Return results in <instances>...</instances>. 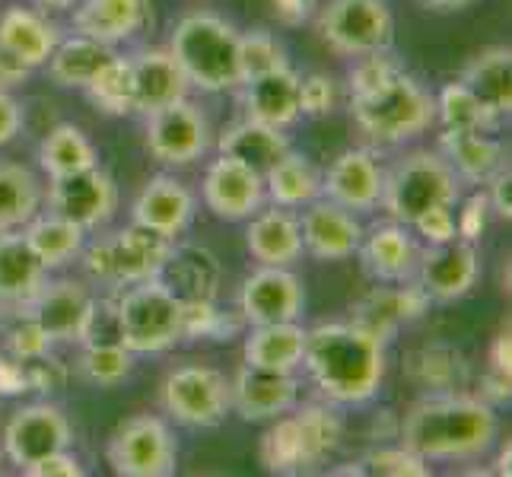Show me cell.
I'll use <instances>...</instances> for the list:
<instances>
[{"label": "cell", "instance_id": "9", "mask_svg": "<svg viewBox=\"0 0 512 477\" xmlns=\"http://www.w3.org/2000/svg\"><path fill=\"white\" fill-rule=\"evenodd\" d=\"M175 462L179 449L160 417L137 414L109 439V465L121 477H169L175 474Z\"/></svg>", "mask_w": 512, "mask_h": 477}, {"label": "cell", "instance_id": "20", "mask_svg": "<svg viewBox=\"0 0 512 477\" xmlns=\"http://www.w3.org/2000/svg\"><path fill=\"white\" fill-rule=\"evenodd\" d=\"M93 303V293L83 280H45L42 290L35 293L32 303L23 309L35 325H39L48 341H77L80 338V328H83V318L90 312Z\"/></svg>", "mask_w": 512, "mask_h": 477}, {"label": "cell", "instance_id": "52", "mask_svg": "<svg viewBox=\"0 0 512 477\" xmlns=\"http://www.w3.org/2000/svg\"><path fill=\"white\" fill-rule=\"evenodd\" d=\"M338 102V90L334 80L325 74H312L306 80H299V115H328Z\"/></svg>", "mask_w": 512, "mask_h": 477}, {"label": "cell", "instance_id": "63", "mask_svg": "<svg viewBox=\"0 0 512 477\" xmlns=\"http://www.w3.org/2000/svg\"><path fill=\"white\" fill-rule=\"evenodd\" d=\"M39 7H45V10H74L80 0H35Z\"/></svg>", "mask_w": 512, "mask_h": 477}, {"label": "cell", "instance_id": "4", "mask_svg": "<svg viewBox=\"0 0 512 477\" xmlns=\"http://www.w3.org/2000/svg\"><path fill=\"white\" fill-rule=\"evenodd\" d=\"M350 112L357 128L382 147H395L404 140H414L436 121V102L423 86L398 70L373 93L353 96Z\"/></svg>", "mask_w": 512, "mask_h": 477}, {"label": "cell", "instance_id": "35", "mask_svg": "<svg viewBox=\"0 0 512 477\" xmlns=\"http://www.w3.org/2000/svg\"><path fill=\"white\" fill-rule=\"evenodd\" d=\"M115 58V45H105L99 39H90V35H70V39L58 42L55 51H51L48 74L58 86H77V90H86L99 70Z\"/></svg>", "mask_w": 512, "mask_h": 477}, {"label": "cell", "instance_id": "36", "mask_svg": "<svg viewBox=\"0 0 512 477\" xmlns=\"http://www.w3.org/2000/svg\"><path fill=\"white\" fill-rule=\"evenodd\" d=\"M287 150H290V140H287L284 128L264 125V121H255V118L239 121V125H233L220 137V153L239 159V163L252 166L261 175L268 172Z\"/></svg>", "mask_w": 512, "mask_h": 477}, {"label": "cell", "instance_id": "60", "mask_svg": "<svg viewBox=\"0 0 512 477\" xmlns=\"http://www.w3.org/2000/svg\"><path fill=\"white\" fill-rule=\"evenodd\" d=\"M309 10H312V0H274V13L290 26L303 23L309 16Z\"/></svg>", "mask_w": 512, "mask_h": 477}, {"label": "cell", "instance_id": "13", "mask_svg": "<svg viewBox=\"0 0 512 477\" xmlns=\"http://www.w3.org/2000/svg\"><path fill=\"white\" fill-rule=\"evenodd\" d=\"M48 210L74 220L77 226H83L86 233H90V229H102L115 217L118 188L112 182V175L102 172L99 166L64 175V179H51Z\"/></svg>", "mask_w": 512, "mask_h": 477}, {"label": "cell", "instance_id": "24", "mask_svg": "<svg viewBox=\"0 0 512 477\" xmlns=\"http://www.w3.org/2000/svg\"><path fill=\"white\" fill-rule=\"evenodd\" d=\"M150 16V0H80L74 7V29L105 45H118L144 32Z\"/></svg>", "mask_w": 512, "mask_h": 477}, {"label": "cell", "instance_id": "16", "mask_svg": "<svg viewBox=\"0 0 512 477\" xmlns=\"http://www.w3.org/2000/svg\"><path fill=\"white\" fill-rule=\"evenodd\" d=\"M204 204L220 220H249L264 204V175L220 153L204 172Z\"/></svg>", "mask_w": 512, "mask_h": 477}, {"label": "cell", "instance_id": "26", "mask_svg": "<svg viewBox=\"0 0 512 477\" xmlns=\"http://www.w3.org/2000/svg\"><path fill=\"white\" fill-rule=\"evenodd\" d=\"M363 255V268L373 274L382 284H404V280H414L417 268V242L411 236V229L392 220L376 226L373 233H363L360 249Z\"/></svg>", "mask_w": 512, "mask_h": 477}, {"label": "cell", "instance_id": "58", "mask_svg": "<svg viewBox=\"0 0 512 477\" xmlns=\"http://www.w3.org/2000/svg\"><path fill=\"white\" fill-rule=\"evenodd\" d=\"M23 128V109L20 102L10 96V90L0 86V147H7L10 140Z\"/></svg>", "mask_w": 512, "mask_h": 477}, {"label": "cell", "instance_id": "38", "mask_svg": "<svg viewBox=\"0 0 512 477\" xmlns=\"http://www.w3.org/2000/svg\"><path fill=\"white\" fill-rule=\"evenodd\" d=\"M42 210V185L20 163H0V233L23 229Z\"/></svg>", "mask_w": 512, "mask_h": 477}, {"label": "cell", "instance_id": "48", "mask_svg": "<svg viewBox=\"0 0 512 477\" xmlns=\"http://www.w3.org/2000/svg\"><path fill=\"white\" fill-rule=\"evenodd\" d=\"M398 70H404L392 55L385 51H373V55H363L357 58V64L350 67V96H363V93H373L376 86H382L388 77H395Z\"/></svg>", "mask_w": 512, "mask_h": 477}, {"label": "cell", "instance_id": "6", "mask_svg": "<svg viewBox=\"0 0 512 477\" xmlns=\"http://www.w3.org/2000/svg\"><path fill=\"white\" fill-rule=\"evenodd\" d=\"M172 239L153 233L144 226H125L118 233L99 236L83 245V268L102 287H131L140 280H150L160 271Z\"/></svg>", "mask_w": 512, "mask_h": 477}, {"label": "cell", "instance_id": "7", "mask_svg": "<svg viewBox=\"0 0 512 477\" xmlns=\"http://www.w3.org/2000/svg\"><path fill=\"white\" fill-rule=\"evenodd\" d=\"M118 338L131 353H160L182 341V303L160 280H140L115 299Z\"/></svg>", "mask_w": 512, "mask_h": 477}, {"label": "cell", "instance_id": "51", "mask_svg": "<svg viewBox=\"0 0 512 477\" xmlns=\"http://www.w3.org/2000/svg\"><path fill=\"white\" fill-rule=\"evenodd\" d=\"M26 366V382L29 392H42V395H55L67 385V366L55 357L51 350L39 353V357L23 360Z\"/></svg>", "mask_w": 512, "mask_h": 477}, {"label": "cell", "instance_id": "33", "mask_svg": "<svg viewBox=\"0 0 512 477\" xmlns=\"http://www.w3.org/2000/svg\"><path fill=\"white\" fill-rule=\"evenodd\" d=\"M242 353L245 363L277 369V373H296L303 366V353H306V328H299L296 322L252 325Z\"/></svg>", "mask_w": 512, "mask_h": 477}, {"label": "cell", "instance_id": "62", "mask_svg": "<svg viewBox=\"0 0 512 477\" xmlns=\"http://www.w3.org/2000/svg\"><path fill=\"white\" fill-rule=\"evenodd\" d=\"M423 4L433 10H462V7L474 4V0H423Z\"/></svg>", "mask_w": 512, "mask_h": 477}, {"label": "cell", "instance_id": "10", "mask_svg": "<svg viewBox=\"0 0 512 477\" xmlns=\"http://www.w3.org/2000/svg\"><path fill=\"white\" fill-rule=\"evenodd\" d=\"M163 408L185 427H217L229 414V382L201 363L179 366L163 382Z\"/></svg>", "mask_w": 512, "mask_h": 477}, {"label": "cell", "instance_id": "28", "mask_svg": "<svg viewBox=\"0 0 512 477\" xmlns=\"http://www.w3.org/2000/svg\"><path fill=\"white\" fill-rule=\"evenodd\" d=\"M299 77L296 70L287 64L271 70V74H261L242 83V105L249 118L264 121V125L274 128H287L299 118Z\"/></svg>", "mask_w": 512, "mask_h": 477}, {"label": "cell", "instance_id": "32", "mask_svg": "<svg viewBox=\"0 0 512 477\" xmlns=\"http://www.w3.org/2000/svg\"><path fill=\"white\" fill-rule=\"evenodd\" d=\"M61 42L58 26L29 7H10L0 13V45L13 51L26 67H42Z\"/></svg>", "mask_w": 512, "mask_h": 477}, {"label": "cell", "instance_id": "1", "mask_svg": "<svg viewBox=\"0 0 512 477\" xmlns=\"http://www.w3.org/2000/svg\"><path fill=\"white\" fill-rule=\"evenodd\" d=\"M500 433V417L481 395L436 392L417 401L401 423V446L427 462L481 458Z\"/></svg>", "mask_w": 512, "mask_h": 477}, {"label": "cell", "instance_id": "59", "mask_svg": "<svg viewBox=\"0 0 512 477\" xmlns=\"http://www.w3.org/2000/svg\"><path fill=\"white\" fill-rule=\"evenodd\" d=\"M29 74H32V67H26L20 58L13 55V51H7L4 45H0V86H4V90L20 86Z\"/></svg>", "mask_w": 512, "mask_h": 477}, {"label": "cell", "instance_id": "15", "mask_svg": "<svg viewBox=\"0 0 512 477\" xmlns=\"http://www.w3.org/2000/svg\"><path fill=\"white\" fill-rule=\"evenodd\" d=\"M296 401H299V382L293 373H277V369L242 363L236 379L229 382V411H236L249 423L287 414L296 408Z\"/></svg>", "mask_w": 512, "mask_h": 477}, {"label": "cell", "instance_id": "22", "mask_svg": "<svg viewBox=\"0 0 512 477\" xmlns=\"http://www.w3.org/2000/svg\"><path fill=\"white\" fill-rule=\"evenodd\" d=\"M134 223L175 242L194 217V194L175 175H153L134 201Z\"/></svg>", "mask_w": 512, "mask_h": 477}, {"label": "cell", "instance_id": "8", "mask_svg": "<svg viewBox=\"0 0 512 477\" xmlns=\"http://www.w3.org/2000/svg\"><path fill=\"white\" fill-rule=\"evenodd\" d=\"M322 42L341 58L388 51L395 39V16L388 0H328L319 13Z\"/></svg>", "mask_w": 512, "mask_h": 477}, {"label": "cell", "instance_id": "54", "mask_svg": "<svg viewBox=\"0 0 512 477\" xmlns=\"http://www.w3.org/2000/svg\"><path fill=\"white\" fill-rule=\"evenodd\" d=\"M417 233L427 239V245H436V242H449L455 239V214H452V204H439V207H430L427 214H420L414 223H411Z\"/></svg>", "mask_w": 512, "mask_h": 477}, {"label": "cell", "instance_id": "57", "mask_svg": "<svg viewBox=\"0 0 512 477\" xmlns=\"http://www.w3.org/2000/svg\"><path fill=\"white\" fill-rule=\"evenodd\" d=\"M487 185H490V191H487L490 214L509 220L512 217V172H509V163L493 172V179Z\"/></svg>", "mask_w": 512, "mask_h": 477}, {"label": "cell", "instance_id": "47", "mask_svg": "<svg viewBox=\"0 0 512 477\" xmlns=\"http://www.w3.org/2000/svg\"><path fill=\"white\" fill-rule=\"evenodd\" d=\"M239 64H242V83L252 77H261V74H271V70L287 64L284 45L264 29L245 32V35H239Z\"/></svg>", "mask_w": 512, "mask_h": 477}, {"label": "cell", "instance_id": "40", "mask_svg": "<svg viewBox=\"0 0 512 477\" xmlns=\"http://www.w3.org/2000/svg\"><path fill=\"white\" fill-rule=\"evenodd\" d=\"M408 376L417 388L423 392H455L458 385L465 379V363H462V353L446 347V344H427L414 350L408 357Z\"/></svg>", "mask_w": 512, "mask_h": 477}, {"label": "cell", "instance_id": "31", "mask_svg": "<svg viewBox=\"0 0 512 477\" xmlns=\"http://www.w3.org/2000/svg\"><path fill=\"white\" fill-rule=\"evenodd\" d=\"M462 83L474 93V99L484 105V112L493 121L506 118L512 112V51L503 45L481 51V55L465 67Z\"/></svg>", "mask_w": 512, "mask_h": 477}, {"label": "cell", "instance_id": "12", "mask_svg": "<svg viewBox=\"0 0 512 477\" xmlns=\"http://www.w3.org/2000/svg\"><path fill=\"white\" fill-rule=\"evenodd\" d=\"M70 443H74V430H70L64 411L48 401L23 404L20 411L10 414L4 427V455L20 471L51 452L70 449Z\"/></svg>", "mask_w": 512, "mask_h": 477}, {"label": "cell", "instance_id": "53", "mask_svg": "<svg viewBox=\"0 0 512 477\" xmlns=\"http://www.w3.org/2000/svg\"><path fill=\"white\" fill-rule=\"evenodd\" d=\"M487 217H490V201H487V194H484V191L471 194V198L465 201V207L458 210V217H455V233H458V239L478 242L481 233L487 229Z\"/></svg>", "mask_w": 512, "mask_h": 477}, {"label": "cell", "instance_id": "37", "mask_svg": "<svg viewBox=\"0 0 512 477\" xmlns=\"http://www.w3.org/2000/svg\"><path fill=\"white\" fill-rule=\"evenodd\" d=\"M264 198L287 210L306 207L309 201L322 198V175L303 153L287 150L264 172Z\"/></svg>", "mask_w": 512, "mask_h": 477}, {"label": "cell", "instance_id": "14", "mask_svg": "<svg viewBox=\"0 0 512 477\" xmlns=\"http://www.w3.org/2000/svg\"><path fill=\"white\" fill-rule=\"evenodd\" d=\"M478 252H474V242L465 239H449V242H436L427 245L423 252H417V268L414 280L417 287L427 293L436 303H452V299L465 296L474 280H478Z\"/></svg>", "mask_w": 512, "mask_h": 477}, {"label": "cell", "instance_id": "21", "mask_svg": "<svg viewBox=\"0 0 512 477\" xmlns=\"http://www.w3.org/2000/svg\"><path fill=\"white\" fill-rule=\"evenodd\" d=\"M382 169L369 150H344L322 175V198L353 214L373 210L382 201Z\"/></svg>", "mask_w": 512, "mask_h": 477}, {"label": "cell", "instance_id": "45", "mask_svg": "<svg viewBox=\"0 0 512 477\" xmlns=\"http://www.w3.org/2000/svg\"><path fill=\"white\" fill-rule=\"evenodd\" d=\"M134 366V353L115 341V344H83V357H80V373L86 382L93 385H118L131 373Z\"/></svg>", "mask_w": 512, "mask_h": 477}, {"label": "cell", "instance_id": "41", "mask_svg": "<svg viewBox=\"0 0 512 477\" xmlns=\"http://www.w3.org/2000/svg\"><path fill=\"white\" fill-rule=\"evenodd\" d=\"M299 439H303V458H306V471L322 465L325 458L338 449L341 436H344V423L334 414L328 404H306V408H293Z\"/></svg>", "mask_w": 512, "mask_h": 477}, {"label": "cell", "instance_id": "19", "mask_svg": "<svg viewBox=\"0 0 512 477\" xmlns=\"http://www.w3.org/2000/svg\"><path fill=\"white\" fill-rule=\"evenodd\" d=\"M156 280L179 299V303H214L220 293V261L204 245H169V252L156 271Z\"/></svg>", "mask_w": 512, "mask_h": 477}, {"label": "cell", "instance_id": "44", "mask_svg": "<svg viewBox=\"0 0 512 477\" xmlns=\"http://www.w3.org/2000/svg\"><path fill=\"white\" fill-rule=\"evenodd\" d=\"M433 102H436V118L443 121L446 131H487L490 125H497L462 80L446 83Z\"/></svg>", "mask_w": 512, "mask_h": 477}, {"label": "cell", "instance_id": "27", "mask_svg": "<svg viewBox=\"0 0 512 477\" xmlns=\"http://www.w3.org/2000/svg\"><path fill=\"white\" fill-rule=\"evenodd\" d=\"M249 255L258 264L271 268H290L303 255V233H299V217L290 214L287 207H268L252 214L249 233H245Z\"/></svg>", "mask_w": 512, "mask_h": 477}, {"label": "cell", "instance_id": "55", "mask_svg": "<svg viewBox=\"0 0 512 477\" xmlns=\"http://www.w3.org/2000/svg\"><path fill=\"white\" fill-rule=\"evenodd\" d=\"M26 477H80L83 474V465L77 455H70L67 449L61 452H51L45 458H39L35 465L23 468Z\"/></svg>", "mask_w": 512, "mask_h": 477}, {"label": "cell", "instance_id": "2", "mask_svg": "<svg viewBox=\"0 0 512 477\" xmlns=\"http://www.w3.org/2000/svg\"><path fill=\"white\" fill-rule=\"evenodd\" d=\"M303 366L328 401L363 404L382 385L385 344L353 322L319 325L306 331Z\"/></svg>", "mask_w": 512, "mask_h": 477}, {"label": "cell", "instance_id": "30", "mask_svg": "<svg viewBox=\"0 0 512 477\" xmlns=\"http://www.w3.org/2000/svg\"><path fill=\"white\" fill-rule=\"evenodd\" d=\"M439 147H443V159L458 175V182L487 185L493 172L506 166L503 144L484 131H446Z\"/></svg>", "mask_w": 512, "mask_h": 477}, {"label": "cell", "instance_id": "18", "mask_svg": "<svg viewBox=\"0 0 512 477\" xmlns=\"http://www.w3.org/2000/svg\"><path fill=\"white\" fill-rule=\"evenodd\" d=\"M299 233H303V252L319 261L353 258L363 242L357 214L328 198H315L306 204L303 217H299Z\"/></svg>", "mask_w": 512, "mask_h": 477}, {"label": "cell", "instance_id": "50", "mask_svg": "<svg viewBox=\"0 0 512 477\" xmlns=\"http://www.w3.org/2000/svg\"><path fill=\"white\" fill-rule=\"evenodd\" d=\"M16 315H20V318H16V322L10 325L4 350L13 353L16 360H32V357H39V353L51 350L48 334L39 325H35L26 312H16Z\"/></svg>", "mask_w": 512, "mask_h": 477}, {"label": "cell", "instance_id": "42", "mask_svg": "<svg viewBox=\"0 0 512 477\" xmlns=\"http://www.w3.org/2000/svg\"><path fill=\"white\" fill-rule=\"evenodd\" d=\"M86 93L105 115H128L137 112L134 105V67L131 58L115 55L99 74L86 83Z\"/></svg>", "mask_w": 512, "mask_h": 477}, {"label": "cell", "instance_id": "39", "mask_svg": "<svg viewBox=\"0 0 512 477\" xmlns=\"http://www.w3.org/2000/svg\"><path fill=\"white\" fill-rule=\"evenodd\" d=\"M39 166L45 169L48 179H64V175L99 166V156H96V147L90 144V137L77 125H58L42 140Z\"/></svg>", "mask_w": 512, "mask_h": 477}, {"label": "cell", "instance_id": "11", "mask_svg": "<svg viewBox=\"0 0 512 477\" xmlns=\"http://www.w3.org/2000/svg\"><path fill=\"white\" fill-rule=\"evenodd\" d=\"M147 150L166 166H188L210 150L207 118L194 102L175 99L147 112Z\"/></svg>", "mask_w": 512, "mask_h": 477}, {"label": "cell", "instance_id": "25", "mask_svg": "<svg viewBox=\"0 0 512 477\" xmlns=\"http://www.w3.org/2000/svg\"><path fill=\"white\" fill-rule=\"evenodd\" d=\"M45 264L35 258L23 229L0 233V309L23 312L45 284Z\"/></svg>", "mask_w": 512, "mask_h": 477}, {"label": "cell", "instance_id": "5", "mask_svg": "<svg viewBox=\"0 0 512 477\" xmlns=\"http://www.w3.org/2000/svg\"><path fill=\"white\" fill-rule=\"evenodd\" d=\"M458 175L443 159V153L417 150L382 175V207L392 214V220L411 226L430 207L455 204L458 198Z\"/></svg>", "mask_w": 512, "mask_h": 477}, {"label": "cell", "instance_id": "49", "mask_svg": "<svg viewBox=\"0 0 512 477\" xmlns=\"http://www.w3.org/2000/svg\"><path fill=\"white\" fill-rule=\"evenodd\" d=\"M80 344H115L118 338V306L115 299H96L90 303V312L83 318L80 328Z\"/></svg>", "mask_w": 512, "mask_h": 477}, {"label": "cell", "instance_id": "61", "mask_svg": "<svg viewBox=\"0 0 512 477\" xmlns=\"http://www.w3.org/2000/svg\"><path fill=\"white\" fill-rule=\"evenodd\" d=\"M493 369L497 373H506L509 376V334H500L497 341H493V357H490Z\"/></svg>", "mask_w": 512, "mask_h": 477}, {"label": "cell", "instance_id": "46", "mask_svg": "<svg viewBox=\"0 0 512 477\" xmlns=\"http://www.w3.org/2000/svg\"><path fill=\"white\" fill-rule=\"evenodd\" d=\"M341 474H382V477H427L430 462L411 452L408 446L373 449L360 458L357 468H344Z\"/></svg>", "mask_w": 512, "mask_h": 477}, {"label": "cell", "instance_id": "3", "mask_svg": "<svg viewBox=\"0 0 512 477\" xmlns=\"http://www.w3.org/2000/svg\"><path fill=\"white\" fill-rule=\"evenodd\" d=\"M239 35L242 32L217 13H191L175 23L169 51L188 86H198L201 93H226L242 86Z\"/></svg>", "mask_w": 512, "mask_h": 477}, {"label": "cell", "instance_id": "43", "mask_svg": "<svg viewBox=\"0 0 512 477\" xmlns=\"http://www.w3.org/2000/svg\"><path fill=\"white\" fill-rule=\"evenodd\" d=\"M261 462L274 474H296L306 471L303 458V439H299V427L293 411L274 417V427L261 439Z\"/></svg>", "mask_w": 512, "mask_h": 477}, {"label": "cell", "instance_id": "17", "mask_svg": "<svg viewBox=\"0 0 512 477\" xmlns=\"http://www.w3.org/2000/svg\"><path fill=\"white\" fill-rule=\"evenodd\" d=\"M239 312L249 325L296 322L299 312H303V284L287 268L261 264L255 274L245 277L239 293Z\"/></svg>", "mask_w": 512, "mask_h": 477}, {"label": "cell", "instance_id": "23", "mask_svg": "<svg viewBox=\"0 0 512 477\" xmlns=\"http://www.w3.org/2000/svg\"><path fill=\"white\" fill-rule=\"evenodd\" d=\"M427 303H430V296L417 284H411V280H404L398 287H376L373 293H366L360 303L353 306L350 322L366 328L369 334H376V338L385 344L401 325L420 318Z\"/></svg>", "mask_w": 512, "mask_h": 477}, {"label": "cell", "instance_id": "34", "mask_svg": "<svg viewBox=\"0 0 512 477\" xmlns=\"http://www.w3.org/2000/svg\"><path fill=\"white\" fill-rule=\"evenodd\" d=\"M23 236L32 245L35 258L45 264V271H58L64 264L77 261L86 245V229L67 220L61 214H35L26 226Z\"/></svg>", "mask_w": 512, "mask_h": 477}, {"label": "cell", "instance_id": "56", "mask_svg": "<svg viewBox=\"0 0 512 477\" xmlns=\"http://www.w3.org/2000/svg\"><path fill=\"white\" fill-rule=\"evenodd\" d=\"M26 392H29V382H26L23 360H16L7 350H0V398H16Z\"/></svg>", "mask_w": 512, "mask_h": 477}, {"label": "cell", "instance_id": "29", "mask_svg": "<svg viewBox=\"0 0 512 477\" xmlns=\"http://www.w3.org/2000/svg\"><path fill=\"white\" fill-rule=\"evenodd\" d=\"M134 67V105L137 112H156L163 105L188 96V80L182 74L179 61L172 58V51L150 48L137 51L131 58Z\"/></svg>", "mask_w": 512, "mask_h": 477}]
</instances>
